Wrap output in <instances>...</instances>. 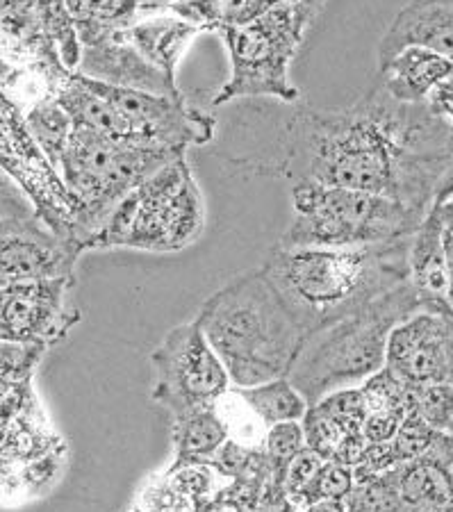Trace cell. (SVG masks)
<instances>
[{
  "label": "cell",
  "instance_id": "cell-1",
  "mask_svg": "<svg viewBox=\"0 0 453 512\" xmlns=\"http://www.w3.org/2000/svg\"><path fill=\"white\" fill-rule=\"evenodd\" d=\"M260 114L274 142L258 173L292 185L360 189L428 214L453 162L451 130L428 103H401L381 82L337 110L294 103L280 117Z\"/></svg>",
  "mask_w": 453,
  "mask_h": 512
},
{
  "label": "cell",
  "instance_id": "cell-2",
  "mask_svg": "<svg viewBox=\"0 0 453 512\" xmlns=\"http://www.w3.org/2000/svg\"><path fill=\"white\" fill-rule=\"evenodd\" d=\"M410 239L358 249L276 244L262 271L310 337L406 283Z\"/></svg>",
  "mask_w": 453,
  "mask_h": 512
},
{
  "label": "cell",
  "instance_id": "cell-7",
  "mask_svg": "<svg viewBox=\"0 0 453 512\" xmlns=\"http://www.w3.org/2000/svg\"><path fill=\"white\" fill-rule=\"evenodd\" d=\"M178 155L183 153L119 144L92 130L73 128L57 171L78 203V251H94L98 235L123 198Z\"/></svg>",
  "mask_w": 453,
  "mask_h": 512
},
{
  "label": "cell",
  "instance_id": "cell-10",
  "mask_svg": "<svg viewBox=\"0 0 453 512\" xmlns=\"http://www.w3.org/2000/svg\"><path fill=\"white\" fill-rule=\"evenodd\" d=\"M71 283L73 278H48L5 285L0 294L3 340L41 346L62 340L80 321V312L67 305Z\"/></svg>",
  "mask_w": 453,
  "mask_h": 512
},
{
  "label": "cell",
  "instance_id": "cell-15",
  "mask_svg": "<svg viewBox=\"0 0 453 512\" xmlns=\"http://www.w3.org/2000/svg\"><path fill=\"white\" fill-rule=\"evenodd\" d=\"M410 46L453 62V0H410L401 7L378 44V64Z\"/></svg>",
  "mask_w": 453,
  "mask_h": 512
},
{
  "label": "cell",
  "instance_id": "cell-23",
  "mask_svg": "<svg viewBox=\"0 0 453 512\" xmlns=\"http://www.w3.org/2000/svg\"><path fill=\"white\" fill-rule=\"evenodd\" d=\"M347 512H399V490L392 469L383 474H356V485L344 499Z\"/></svg>",
  "mask_w": 453,
  "mask_h": 512
},
{
  "label": "cell",
  "instance_id": "cell-12",
  "mask_svg": "<svg viewBox=\"0 0 453 512\" xmlns=\"http://www.w3.org/2000/svg\"><path fill=\"white\" fill-rule=\"evenodd\" d=\"M126 28L78 26L82 57L78 73L105 85L142 89L162 96L185 98L187 94L162 71L148 64L123 35Z\"/></svg>",
  "mask_w": 453,
  "mask_h": 512
},
{
  "label": "cell",
  "instance_id": "cell-13",
  "mask_svg": "<svg viewBox=\"0 0 453 512\" xmlns=\"http://www.w3.org/2000/svg\"><path fill=\"white\" fill-rule=\"evenodd\" d=\"M365 417L367 408L360 387L324 396L303 417L308 447L324 460L342 462L356 469L367 449V440L362 435Z\"/></svg>",
  "mask_w": 453,
  "mask_h": 512
},
{
  "label": "cell",
  "instance_id": "cell-26",
  "mask_svg": "<svg viewBox=\"0 0 453 512\" xmlns=\"http://www.w3.org/2000/svg\"><path fill=\"white\" fill-rule=\"evenodd\" d=\"M306 447L308 440L303 421H283V424L271 426L265 437V456L280 478H283L287 465Z\"/></svg>",
  "mask_w": 453,
  "mask_h": 512
},
{
  "label": "cell",
  "instance_id": "cell-28",
  "mask_svg": "<svg viewBox=\"0 0 453 512\" xmlns=\"http://www.w3.org/2000/svg\"><path fill=\"white\" fill-rule=\"evenodd\" d=\"M321 465H324V458H321L317 451H312L310 447H306L285 469L283 492H285L287 501H290L299 512L303 510V503H306V494L310 490L312 481H315V476L321 469Z\"/></svg>",
  "mask_w": 453,
  "mask_h": 512
},
{
  "label": "cell",
  "instance_id": "cell-29",
  "mask_svg": "<svg viewBox=\"0 0 453 512\" xmlns=\"http://www.w3.org/2000/svg\"><path fill=\"white\" fill-rule=\"evenodd\" d=\"M274 3L276 0H214L219 16V30L228 26H246V23L258 19L260 14H265Z\"/></svg>",
  "mask_w": 453,
  "mask_h": 512
},
{
  "label": "cell",
  "instance_id": "cell-33",
  "mask_svg": "<svg viewBox=\"0 0 453 512\" xmlns=\"http://www.w3.org/2000/svg\"><path fill=\"white\" fill-rule=\"evenodd\" d=\"M276 3H287V5L299 7L303 16H306L310 23H315L317 16L321 14V10H324V5L328 3V0H276Z\"/></svg>",
  "mask_w": 453,
  "mask_h": 512
},
{
  "label": "cell",
  "instance_id": "cell-27",
  "mask_svg": "<svg viewBox=\"0 0 453 512\" xmlns=\"http://www.w3.org/2000/svg\"><path fill=\"white\" fill-rule=\"evenodd\" d=\"M353 485H356V469L342 465V462L324 460L306 494L303 510L315 506L319 501H344L353 490Z\"/></svg>",
  "mask_w": 453,
  "mask_h": 512
},
{
  "label": "cell",
  "instance_id": "cell-36",
  "mask_svg": "<svg viewBox=\"0 0 453 512\" xmlns=\"http://www.w3.org/2000/svg\"><path fill=\"white\" fill-rule=\"evenodd\" d=\"M449 192H453V162H451L449 171L444 173V178H442L440 189H438V194H435V198H440V196H447Z\"/></svg>",
  "mask_w": 453,
  "mask_h": 512
},
{
  "label": "cell",
  "instance_id": "cell-21",
  "mask_svg": "<svg viewBox=\"0 0 453 512\" xmlns=\"http://www.w3.org/2000/svg\"><path fill=\"white\" fill-rule=\"evenodd\" d=\"M26 123L41 151L46 153V158L53 162L55 169H60L64 151H67L73 128H76L69 112L64 110L57 98H44V101L30 105Z\"/></svg>",
  "mask_w": 453,
  "mask_h": 512
},
{
  "label": "cell",
  "instance_id": "cell-5",
  "mask_svg": "<svg viewBox=\"0 0 453 512\" xmlns=\"http://www.w3.org/2000/svg\"><path fill=\"white\" fill-rule=\"evenodd\" d=\"M426 214L381 194L317 183L292 185V221L278 246L358 249L415 235Z\"/></svg>",
  "mask_w": 453,
  "mask_h": 512
},
{
  "label": "cell",
  "instance_id": "cell-11",
  "mask_svg": "<svg viewBox=\"0 0 453 512\" xmlns=\"http://www.w3.org/2000/svg\"><path fill=\"white\" fill-rule=\"evenodd\" d=\"M451 310L449 303L424 308L392 330L385 367L406 385L451 383Z\"/></svg>",
  "mask_w": 453,
  "mask_h": 512
},
{
  "label": "cell",
  "instance_id": "cell-8",
  "mask_svg": "<svg viewBox=\"0 0 453 512\" xmlns=\"http://www.w3.org/2000/svg\"><path fill=\"white\" fill-rule=\"evenodd\" d=\"M310 23L299 7L274 3L246 26H228L217 32L224 41L230 76L212 96V107L237 98H274L278 103H299L301 89L292 82V64L299 55Z\"/></svg>",
  "mask_w": 453,
  "mask_h": 512
},
{
  "label": "cell",
  "instance_id": "cell-20",
  "mask_svg": "<svg viewBox=\"0 0 453 512\" xmlns=\"http://www.w3.org/2000/svg\"><path fill=\"white\" fill-rule=\"evenodd\" d=\"M253 408L255 415L262 419L267 428L283 424V421H303L310 403L290 378H276V381L260 383L253 387H237Z\"/></svg>",
  "mask_w": 453,
  "mask_h": 512
},
{
  "label": "cell",
  "instance_id": "cell-35",
  "mask_svg": "<svg viewBox=\"0 0 453 512\" xmlns=\"http://www.w3.org/2000/svg\"><path fill=\"white\" fill-rule=\"evenodd\" d=\"M301 512H347V508H344V501H319Z\"/></svg>",
  "mask_w": 453,
  "mask_h": 512
},
{
  "label": "cell",
  "instance_id": "cell-9",
  "mask_svg": "<svg viewBox=\"0 0 453 512\" xmlns=\"http://www.w3.org/2000/svg\"><path fill=\"white\" fill-rule=\"evenodd\" d=\"M151 399L171 417L210 408L230 387L224 362L203 335L201 326L185 321L171 328L151 353Z\"/></svg>",
  "mask_w": 453,
  "mask_h": 512
},
{
  "label": "cell",
  "instance_id": "cell-14",
  "mask_svg": "<svg viewBox=\"0 0 453 512\" xmlns=\"http://www.w3.org/2000/svg\"><path fill=\"white\" fill-rule=\"evenodd\" d=\"M123 35L148 64L178 85V66L203 32L171 12L167 3H144Z\"/></svg>",
  "mask_w": 453,
  "mask_h": 512
},
{
  "label": "cell",
  "instance_id": "cell-32",
  "mask_svg": "<svg viewBox=\"0 0 453 512\" xmlns=\"http://www.w3.org/2000/svg\"><path fill=\"white\" fill-rule=\"evenodd\" d=\"M428 214H433L435 221L442 226L444 233L453 235V192L447 196H440L433 201V208L428 210Z\"/></svg>",
  "mask_w": 453,
  "mask_h": 512
},
{
  "label": "cell",
  "instance_id": "cell-18",
  "mask_svg": "<svg viewBox=\"0 0 453 512\" xmlns=\"http://www.w3.org/2000/svg\"><path fill=\"white\" fill-rule=\"evenodd\" d=\"M399 490V512H453V485L428 456L392 469Z\"/></svg>",
  "mask_w": 453,
  "mask_h": 512
},
{
  "label": "cell",
  "instance_id": "cell-4",
  "mask_svg": "<svg viewBox=\"0 0 453 512\" xmlns=\"http://www.w3.org/2000/svg\"><path fill=\"white\" fill-rule=\"evenodd\" d=\"M435 305L444 303H431L406 280L353 315L310 335L290 381L310 406L333 392L360 387L385 367L392 330L415 312Z\"/></svg>",
  "mask_w": 453,
  "mask_h": 512
},
{
  "label": "cell",
  "instance_id": "cell-19",
  "mask_svg": "<svg viewBox=\"0 0 453 512\" xmlns=\"http://www.w3.org/2000/svg\"><path fill=\"white\" fill-rule=\"evenodd\" d=\"M226 442L228 431L214 406L171 417L174 462H210Z\"/></svg>",
  "mask_w": 453,
  "mask_h": 512
},
{
  "label": "cell",
  "instance_id": "cell-16",
  "mask_svg": "<svg viewBox=\"0 0 453 512\" xmlns=\"http://www.w3.org/2000/svg\"><path fill=\"white\" fill-rule=\"evenodd\" d=\"M449 78H453L449 57L410 46L378 64L376 82L401 103H426L428 96Z\"/></svg>",
  "mask_w": 453,
  "mask_h": 512
},
{
  "label": "cell",
  "instance_id": "cell-37",
  "mask_svg": "<svg viewBox=\"0 0 453 512\" xmlns=\"http://www.w3.org/2000/svg\"><path fill=\"white\" fill-rule=\"evenodd\" d=\"M447 431H449V433H453V419H451V424H449V428H447Z\"/></svg>",
  "mask_w": 453,
  "mask_h": 512
},
{
  "label": "cell",
  "instance_id": "cell-22",
  "mask_svg": "<svg viewBox=\"0 0 453 512\" xmlns=\"http://www.w3.org/2000/svg\"><path fill=\"white\" fill-rule=\"evenodd\" d=\"M214 410L224 421L228 442L246 451H265V437L269 428L262 424V419L255 415L237 387H230L226 394H221L214 403Z\"/></svg>",
  "mask_w": 453,
  "mask_h": 512
},
{
  "label": "cell",
  "instance_id": "cell-34",
  "mask_svg": "<svg viewBox=\"0 0 453 512\" xmlns=\"http://www.w3.org/2000/svg\"><path fill=\"white\" fill-rule=\"evenodd\" d=\"M444 246H447V267H449V292H447V301L453 308V235L444 233Z\"/></svg>",
  "mask_w": 453,
  "mask_h": 512
},
{
  "label": "cell",
  "instance_id": "cell-6",
  "mask_svg": "<svg viewBox=\"0 0 453 512\" xmlns=\"http://www.w3.org/2000/svg\"><path fill=\"white\" fill-rule=\"evenodd\" d=\"M205 203L187 153L137 185L110 214L94 249L178 253L203 235Z\"/></svg>",
  "mask_w": 453,
  "mask_h": 512
},
{
  "label": "cell",
  "instance_id": "cell-3",
  "mask_svg": "<svg viewBox=\"0 0 453 512\" xmlns=\"http://www.w3.org/2000/svg\"><path fill=\"white\" fill-rule=\"evenodd\" d=\"M196 324L224 362L233 387L290 378L308 340L262 267L214 292L201 305Z\"/></svg>",
  "mask_w": 453,
  "mask_h": 512
},
{
  "label": "cell",
  "instance_id": "cell-31",
  "mask_svg": "<svg viewBox=\"0 0 453 512\" xmlns=\"http://www.w3.org/2000/svg\"><path fill=\"white\" fill-rule=\"evenodd\" d=\"M426 103L431 107L435 117H438L444 126L451 130V137H453V78L444 80L442 85L428 96Z\"/></svg>",
  "mask_w": 453,
  "mask_h": 512
},
{
  "label": "cell",
  "instance_id": "cell-25",
  "mask_svg": "<svg viewBox=\"0 0 453 512\" xmlns=\"http://www.w3.org/2000/svg\"><path fill=\"white\" fill-rule=\"evenodd\" d=\"M413 410L433 431H447L453 419V383L410 385Z\"/></svg>",
  "mask_w": 453,
  "mask_h": 512
},
{
  "label": "cell",
  "instance_id": "cell-30",
  "mask_svg": "<svg viewBox=\"0 0 453 512\" xmlns=\"http://www.w3.org/2000/svg\"><path fill=\"white\" fill-rule=\"evenodd\" d=\"M426 456L433 462H438V467L447 474L449 483L453 485V433L438 431L433 435L431 447H428Z\"/></svg>",
  "mask_w": 453,
  "mask_h": 512
},
{
  "label": "cell",
  "instance_id": "cell-17",
  "mask_svg": "<svg viewBox=\"0 0 453 512\" xmlns=\"http://www.w3.org/2000/svg\"><path fill=\"white\" fill-rule=\"evenodd\" d=\"M408 280L431 303H449V267L444 230L433 214H426L408 249Z\"/></svg>",
  "mask_w": 453,
  "mask_h": 512
},
{
  "label": "cell",
  "instance_id": "cell-24",
  "mask_svg": "<svg viewBox=\"0 0 453 512\" xmlns=\"http://www.w3.org/2000/svg\"><path fill=\"white\" fill-rule=\"evenodd\" d=\"M142 5V0H82L69 12L76 26L128 28L137 19Z\"/></svg>",
  "mask_w": 453,
  "mask_h": 512
}]
</instances>
